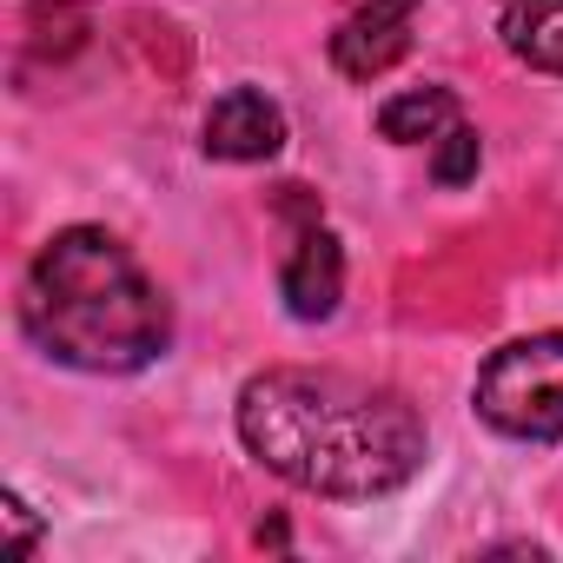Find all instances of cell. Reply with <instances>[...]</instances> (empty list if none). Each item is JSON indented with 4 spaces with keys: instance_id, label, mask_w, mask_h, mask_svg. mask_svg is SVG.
<instances>
[{
    "instance_id": "6da1fadb",
    "label": "cell",
    "mask_w": 563,
    "mask_h": 563,
    "mask_svg": "<svg viewBox=\"0 0 563 563\" xmlns=\"http://www.w3.org/2000/svg\"><path fill=\"white\" fill-rule=\"evenodd\" d=\"M239 438L272 477L319 497H385L424 464V424L405 391L306 365L258 372L239 391Z\"/></svg>"
},
{
    "instance_id": "7a4b0ae2",
    "label": "cell",
    "mask_w": 563,
    "mask_h": 563,
    "mask_svg": "<svg viewBox=\"0 0 563 563\" xmlns=\"http://www.w3.org/2000/svg\"><path fill=\"white\" fill-rule=\"evenodd\" d=\"M21 325L54 365L93 378L146 372L173 339V312L159 286L100 225H67L41 245L21 292Z\"/></svg>"
},
{
    "instance_id": "3957f363",
    "label": "cell",
    "mask_w": 563,
    "mask_h": 563,
    "mask_svg": "<svg viewBox=\"0 0 563 563\" xmlns=\"http://www.w3.org/2000/svg\"><path fill=\"white\" fill-rule=\"evenodd\" d=\"M477 411L504 438H563V332H537L490 352V365L477 372Z\"/></svg>"
},
{
    "instance_id": "277c9868",
    "label": "cell",
    "mask_w": 563,
    "mask_h": 563,
    "mask_svg": "<svg viewBox=\"0 0 563 563\" xmlns=\"http://www.w3.org/2000/svg\"><path fill=\"white\" fill-rule=\"evenodd\" d=\"M411 21H418V0H358V8L339 21V34H332L339 74L378 80L385 67H398L411 54Z\"/></svg>"
},
{
    "instance_id": "5b68a950",
    "label": "cell",
    "mask_w": 563,
    "mask_h": 563,
    "mask_svg": "<svg viewBox=\"0 0 563 563\" xmlns=\"http://www.w3.org/2000/svg\"><path fill=\"white\" fill-rule=\"evenodd\" d=\"M278 146H286V113H278V100H265L258 87H232L225 100H212V113H206V153L212 159L258 166Z\"/></svg>"
},
{
    "instance_id": "8992f818",
    "label": "cell",
    "mask_w": 563,
    "mask_h": 563,
    "mask_svg": "<svg viewBox=\"0 0 563 563\" xmlns=\"http://www.w3.org/2000/svg\"><path fill=\"white\" fill-rule=\"evenodd\" d=\"M278 292H286V312L306 319V325L332 319L339 299H345V245H339L325 225H306V232L292 239L286 272H278Z\"/></svg>"
},
{
    "instance_id": "52a82bcc",
    "label": "cell",
    "mask_w": 563,
    "mask_h": 563,
    "mask_svg": "<svg viewBox=\"0 0 563 563\" xmlns=\"http://www.w3.org/2000/svg\"><path fill=\"white\" fill-rule=\"evenodd\" d=\"M504 47L537 74H563V0H510Z\"/></svg>"
},
{
    "instance_id": "ba28073f",
    "label": "cell",
    "mask_w": 563,
    "mask_h": 563,
    "mask_svg": "<svg viewBox=\"0 0 563 563\" xmlns=\"http://www.w3.org/2000/svg\"><path fill=\"white\" fill-rule=\"evenodd\" d=\"M457 126V100L451 87H411V93H391L378 107V133L398 140V146H418V140H438Z\"/></svg>"
},
{
    "instance_id": "9c48e42d",
    "label": "cell",
    "mask_w": 563,
    "mask_h": 563,
    "mask_svg": "<svg viewBox=\"0 0 563 563\" xmlns=\"http://www.w3.org/2000/svg\"><path fill=\"white\" fill-rule=\"evenodd\" d=\"M477 159H484V146H477V133L457 120L451 133H438V153H431V179H438V186H464V179L477 173Z\"/></svg>"
}]
</instances>
